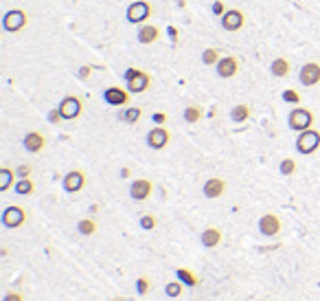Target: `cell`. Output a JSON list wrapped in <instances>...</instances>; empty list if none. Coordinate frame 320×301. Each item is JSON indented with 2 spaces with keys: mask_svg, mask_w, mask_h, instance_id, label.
I'll use <instances>...</instances> for the list:
<instances>
[{
  "mask_svg": "<svg viewBox=\"0 0 320 301\" xmlns=\"http://www.w3.org/2000/svg\"><path fill=\"white\" fill-rule=\"evenodd\" d=\"M136 290H138L140 295H147L151 290V282L147 277H138L136 279Z\"/></svg>",
  "mask_w": 320,
  "mask_h": 301,
  "instance_id": "cell-33",
  "label": "cell"
},
{
  "mask_svg": "<svg viewBox=\"0 0 320 301\" xmlns=\"http://www.w3.org/2000/svg\"><path fill=\"white\" fill-rule=\"evenodd\" d=\"M156 224H158V220H156V216H151V213H147V216L140 218V229H145V231L156 229Z\"/></svg>",
  "mask_w": 320,
  "mask_h": 301,
  "instance_id": "cell-32",
  "label": "cell"
},
{
  "mask_svg": "<svg viewBox=\"0 0 320 301\" xmlns=\"http://www.w3.org/2000/svg\"><path fill=\"white\" fill-rule=\"evenodd\" d=\"M215 68L222 79H230V77H235L237 70H239V60H237L235 55H226V58H222L220 62H217Z\"/></svg>",
  "mask_w": 320,
  "mask_h": 301,
  "instance_id": "cell-11",
  "label": "cell"
},
{
  "mask_svg": "<svg viewBox=\"0 0 320 301\" xmlns=\"http://www.w3.org/2000/svg\"><path fill=\"white\" fill-rule=\"evenodd\" d=\"M136 73H138V68H134V66H130V68H128V70H125V73H123V79H125V81H130V79L134 77Z\"/></svg>",
  "mask_w": 320,
  "mask_h": 301,
  "instance_id": "cell-40",
  "label": "cell"
},
{
  "mask_svg": "<svg viewBox=\"0 0 320 301\" xmlns=\"http://www.w3.org/2000/svg\"><path fill=\"white\" fill-rule=\"evenodd\" d=\"M90 75H92V66H88V64L81 66V68L77 70V77H79V79H88Z\"/></svg>",
  "mask_w": 320,
  "mask_h": 301,
  "instance_id": "cell-37",
  "label": "cell"
},
{
  "mask_svg": "<svg viewBox=\"0 0 320 301\" xmlns=\"http://www.w3.org/2000/svg\"><path fill=\"white\" fill-rule=\"evenodd\" d=\"M140 117H143V110L136 108V106H130V108L121 112V121H125V123H136Z\"/></svg>",
  "mask_w": 320,
  "mask_h": 301,
  "instance_id": "cell-26",
  "label": "cell"
},
{
  "mask_svg": "<svg viewBox=\"0 0 320 301\" xmlns=\"http://www.w3.org/2000/svg\"><path fill=\"white\" fill-rule=\"evenodd\" d=\"M2 301H24V299H22V295H20V293H16V290H11V293L4 295Z\"/></svg>",
  "mask_w": 320,
  "mask_h": 301,
  "instance_id": "cell-39",
  "label": "cell"
},
{
  "mask_svg": "<svg viewBox=\"0 0 320 301\" xmlns=\"http://www.w3.org/2000/svg\"><path fill=\"white\" fill-rule=\"evenodd\" d=\"M176 277L180 279L184 286H189V288H193V286L200 284V279H197V275L193 273V270L189 268H176Z\"/></svg>",
  "mask_w": 320,
  "mask_h": 301,
  "instance_id": "cell-21",
  "label": "cell"
},
{
  "mask_svg": "<svg viewBox=\"0 0 320 301\" xmlns=\"http://www.w3.org/2000/svg\"><path fill=\"white\" fill-rule=\"evenodd\" d=\"M27 222V211L18 205H11L2 211V224L7 229H18Z\"/></svg>",
  "mask_w": 320,
  "mask_h": 301,
  "instance_id": "cell-6",
  "label": "cell"
},
{
  "mask_svg": "<svg viewBox=\"0 0 320 301\" xmlns=\"http://www.w3.org/2000/svg\"><path fill=\"white\" fill-rule=\"evenodd\" d=\"M151 16V4L147 0H136L128 7V22L132 24H140L145 20H149Z\"/></svg>",
  "mask_w": 320,
  "mask_h": 301,
  "instance_id": "cell-5",
  "label": "cell"
},
{
  "mask_svg": "<svg viewBox=\"0 0 320 301\" xmlns=\"http://www.w3.org/2000/svg\"><path fill=\"white\" fill-rule=\"evenodd\" d=\"M77 231L81 233V236H94L96 222L92 220V218H84V220H79V224H77Z\"/></svg>",
  "mask_w": 320,
  "mask_h": 301,
  "instance_id": "cell-28",
  "label": "cell"
},
{
  "mask_svg": "<svg viewBox=\"0 0 320 301\" xmlns=\"http://www.w3.org/2000/svg\"><path fill=\"white\" fill-rule=\"evenodd\" d=\"M121 176H123V178H128V176H130V167H125V170L121 172Z\"/></svg>",
  "mask_w": 320,
  "mask_h": 301,
  "instance_id": "cell-42",
  "label": "cell"
},
{
  "mask_svg": "<svg viewBox=\"0 0 320 301\" xmlns=\"http://www.w3.org/2000/svg\"><path fill=\"white\" fill-rule=\"evenodd\" d=\"M220 49H213L208 47L204 49V53H202V64L204 66H217V62H220Z\"/></svg>",
  "mask_w": 320,
  "mask_h": 301,
  "instance_id": "cell-27",
  "label": "cell"
},
{
  "mask_svg": "<svg viewBox=\"0 0 320 301\" xmlns=\"http://www.w3.org/2000/svg\"><path fill=\"white\" fill-rule=\"evenodd\" d=\"M13 178H16V172H13L11 167H2V170H0V191L11 189Z\"/></svg>",
  "mask_w": 320,
  "mask_h": 301,
  "instance_id": "cell-23",
  "label": "cell"
},
{
  "mask_svg": "<svg viewBox=\"0 0 320 301\" xmlns=\"http://www.w3.org/2000/svg\"><path fill=\"white\" fill-rule=\"evenodd\" d=\"M200 240H202V244H204L206 248H215L217 244L222 242V231L220 229H215V227H208V229L202 231Z\"/></svg>",
  "mask_w": 320,
  "mask_h": 301,
  "instance_id": "cell-18",
  "label": "cell"
},
{
  "mask_svg": "<svg viewBox=\"0 0 320 301\" xmlns=\"http://www.w3.org/2000/svg\"><path fill=\"white\" fill-rule=\"evenodd\" d=\"M158 27H154V24H143L140 27V31H138V42L140 44H154L156 40H158Z\"/></svg>",
  "mask_w": 320,
  "mask_h": 301,
  "instance_id": "cell-19",
  "label": "cell"
},
{
  "mask_svg": "<svg viewBox=\"0 0 320 301\" xmlns=\"http://www.w3.org/2000/svg\"><path fill=\"white\" fill-rule=\"evenodd\" d=\"M287 123H289V127H292L294 132H305V130H309V127L314 125V112L309 108H301V106H296V108L287 115Z\"/></svg>",
  "mask_w": 320,
  "mask_h": 301,
  "instance_id": "cell-1",
  "label": "cell"
},
{
  "mask_svg": "<svg viewBox=\"0 0 320 301\" xmlns=\"http://www.w3.org/2000/svg\"><path fill=\"white\" fill-rule=\"evenodd\" d=\"M298 79H301V84L307 86V88H309V86H316L320 81V64L318 62L303 64L301 73H298Z\"/></svg>",
  "mask_w": 320,
  "mask_h": 301,
  "instance_id": "cell-12",
  "label": "cell"
},
{
  "mask_svg": "<svg viewBox=\"0 0 320 301\" xmlns=\"http://www.w3.org/2000/svg\"><path fill=\"white\" fill-rule=\"evenodd\" d=\"M211 11L213 13H215V16H224V13L228 11V9H226V4L224 2H222V0H215V2H213V7H211Z\"/></svg>",
  "mask_w": 320,
  "mask_h": 301,
  "instance_id": "cell-34",
  "label": "cell"
},
{
  "mask_svg": "<svg viewBox=\"0 0 320 301\" xmlns=\"http://www.w3.org/2000/svg\"><path fill=\"white\" fill-rule=\"evenodd\" d=\"M81 99L77 95H66L62 101H59V112H62L64 121H73L77 119V117L81 115Z\"/></svg>",
  "mask_w": 320,
  "mask_h": 301,
  "instance_id": "cell-4",
  "label": "cell"
},
{
  "mask_svg": "<svg viewBox=\"0 0 320 301\" xmlns=\"http://www.w3.org/2000/svg\"><path fill=\"white\" fill-rule=\"evenodd\" d=\"M62 185H64V189L68 193H77V191L84 189V185H86V174L84 172H79V170L68 172V174L64 176Z\"/></svg>",
  "mask_w": 320,
  "mask_h": 301,
  "instance_id": "cell-13",
  "label": "cell"
},
{
  "mask_svg": "<svg viewBox=\"0 0 320 301\" xmlns=\"http://www.w3.org/2000/svg\"><path fill=\"white\" fill-rule=\"evenodd\" d=\"M22 145L27 152H31V154H38V152L44 150V145H46V139H44L42 132H27L22 139Z\"/></svg>",
  "mask_w": 320,
  "mask_h": 301,
  "instance_id": "cell-15",
  "label": "cell"
},
{
  "mask_svg": "<svg viewBox=\"0 0 320 301\" xmlns=\"http://www.w3.org/2000/svg\"><path fill=\"white\" fill-rule=\"evenodd\" d=\"M320 147V132L314 130V127H309V130L305 132H298V139H296V150L301 152V154L309 156L314 154Z\"/></svg>",
  "mask_w": 320,
  "mask_h": 301,
  "instance_id": "cell-2",
  "label": "cell"
},
{
  "mask_svg": "<svg viewBox=\"0 0 320 301\" xmlns=\"http://www.w3.org/2000/svg\"><path fill=\"white\" fill-rule=\"evenodd\" d=\"M167 31H169V38L174 40V42H178V29H176V27H169Z\"/></svg>",
  "mask_w": 320,
  "mask_h": 301,
  "instance_id": "cell-41",
  "label": "cell"
},
{
  "mask_svg": "<svg viewBox=\"0 0 320 301\" xmlns=\"http://www.w3.org/2000/svg\"><path fill=\"white\" fill-rule=\"evenodd\" d=\"M165 293H167V297H180L182 295V282L178 279V282H169L165 286Z\"/></svg>",
  "mask_w": 320,
  "mask_h": 301,
  "instance_id": "cell-30",
  "label": "cell"
},
{
  "mask_svg": "<svg viewBox=\"0 0 320 301\" xmlns=\"http://www.w3.org/2000/svg\"><path fill=\"white\" fill-rule=\"evenodd\" d=\"M278 170H281L283 176H292L294 172H296V161L294 159H283L281 165H278Z\"/></svg>",
  "mask_w": 320,
  "mask_h": 301,
  "instance_id": "cell-29",
  "label": "cell"
},
{
  "mask_svg": "<svg viewBox=\"0 0 320 301\" xmlns=\"http://www.w3.org/2000/svg\"><path fill=\"white\" fill-rule=\"evenodd\" d=\"M202 117H204L202 106H186V108H184V121H186V123H197Z\"/></svg>",
  "mask_w": 320,
  "mask_h": 301,
  "instance_id": "cell-24",
  "label": "cell"
},
{
  "mask_svg": "<svg viewBox=\"0 0 320 301\" xmlns=\"http://www.w3.org/2000/svg\"><path fill=\"white\" fill-rule=\"evenodd\" d=\"M283 101H287V104H292V106H298L301 104V95L296 93L294 88H287V90H283Z\"/></svg>",
  "mask_w": 320,
  "mask_h": 301,
  "instance_id": "cell-31",
  "label": "cell"
},
{
  "mask_svg": "<svg viewBox=\"0 0 320 301\" xmlns=\"http://www.w3.org/2000/svg\"><path fill=\"white\" fill-rule=\"evenodd\" d=\"M243 24H246V13L241 9H228L222 16V29L226 31H239Z\"/></svg>",
  "mask_w": 320,
  "mask_h": 301,
  "instance_id": "cell-8",
  "label": "cell"
},
{
  "mask_svg": "<svg viewBox=\"0 0 320 301\" xmlns=\"http://www.w3.org/2000/svg\"><path fill=\"white\" fill-rule=\"evenodd\" d=\"M151 121H154L156 125H162L167 121V115L165 112H154V115H151Z\"/></svg>",
  "mask_w": 320,
  "mask_h": 301,
  "instance_id": "cell-38",
  "label": "cell"
},
{
  "mask_svg": "<svg viewBox=\"0 0 320 301\" xmlns=\"http://www.w3.org/2000/svg\"><path fill=\"white\" fill-rule=\"evenodd\" d=\"M27 22H29V18H27V13H24L22 9H11V11H7L4 13V18H2V27H4V31L7 33L22 31V29L27 27Z\"/></svg>",
  "mask_w": 320,
  "mask_h": 301,
  "instance_id": "cell-3",
  "label": "cell"
},
{
  "mask_svg": "<svg viewBox=\"0 0 320 301\" xmlns=\"http://www.w3.org/2000/svg\"><path fill=\"white\" fill-rule=\"evenodd\" d=\"M35 191V185L31 178H18L16 182V193L18 196H31V193Z\"/></svg>",
  "mask_w": 320,
  "mask_h": 301,
  "instance_id": "cell-25",
  "label": "cell"
},
{
  "mask_svg": "<svg viewBox=\"0 0 320 301\" xmlns=\"http://www.w3.org/2000/svg\"><path fill=\"white\" fill-rule=\"evenodd\" d=\"M169 141H171L169 130L162 125H156L154 130L147 132V145H149L151 150H165V147L169 145Z\"/></svg>",
  "mask_w": 320,
  "mask_h": 301,
  "instance_id": "cell-7",
  "label": "cell"
},
{
  "mask_svg": "<svg viewBox=\"0 0 320 301\" xmlns=\"http://www.w3.org/2000/svg\"><path fill=\"white\" fill-rule=\"evenodd\" d=\"M103 99H105V104H110V106H128L130 90H123V88H119V86H110V88H105Z\"/></svg>",
  "mask_w": 320,
  "mask_h": 301,
  "instance_id": "cell-14",
  "label": "cell"
},
{
  "mask_svg": "<svg viewBox=\"0 0 320 301\" xmlns=\"http://www.w3.org/2000/svg\"><path fill=\"white\" fill-rule=\"evenodd\" d=\"M149 84H151V77L145 73V70L138 68V73L128 81V90L130 93H134V95H140V93H145V90L149 88Z\"/></svg>",
  "mask_w": 320,
  "mask_h": 301,
  "instance_id": "cell-16",
  "label": "cell"
},
{
  "mask_svg": "<svg viewBox=\"0 0 320 301\" xmlns=\"http://www.w3.org/2000/svg\"><path fill=\"white\" fill-rule=\"evenodd\" d=\"M31 172H33V167L29 165V163H24V165L18 167L16 174H18V178H29V176H31Z\"/></svg>",
  "mask_w": 320,
  "mask_h": 301,
  "instance_id": "cell-35",
  "label": "cell"
},
{
  "mask_svg": "<svg viewBox=\"0 0 320 301\" xmlns=\"http://www.w3.org/2000/svg\"><path fill=\"white\" fill-rule=\"evenodd\" d=\"M226 191V182L222 178H208L204 182V196L206 198H220Z\"/></svg>",
  "mask_w": 320,
  "mask_h": 301,
  "instance_id": "cell-17",
  "label": "cell"
},
{
  "mask_svg": "<svg viewBox=\"0 0 320 301\" xmlns=\"http://www.w3.org/2000/svg\"><path fill=\"white\" fill-rule=\"evenodd\" d=\"M151 189H154V185H151L149 178H136L130 185V196H132V200L143 202L151 196Z\"/></svg>",
  "mask_w": 320,
  "mask_h": 301,
  "instance_id": "cell-9",
  "label": "cell"
},
{
  "mask_svg": "<svg viewBox=\"0 0 320 301\" xmlns=\"http://www.w3.org/2000/svg\"><path fill=\"white\" fill-rule=\"evenodd\" d=\"M270 70H272L274 77H287L289 75V62L285 58H276V60H272Z\"/></svg>",
  "mask_w": 320,
  "mask_h": 301,
  "instance_id": "cell-20",
  "label": "cell"
},
{
  "mask_svg": "<svg viewBox=\"0 0 320 301\" xmlns=\"http://www.w3.org/2000/svg\"><path fill=\"white\" fill-rule=\"evenodd\" d=\"M48 121H50V123H53V125L62 123V121H64V117H62V112H59V108H57V110H50V112H48Z\"/></svg>",
  "mask_w": 320,
  "mask_h": 301,
  "instance_id": "cell-36",
  "label": "cell"
},
{
  "mask_svg": "<svg viewBox=\"0 0 320 301\" xmlns=\"http://www.w3.org/2000/svg\"><path fill=\"white\" fill-rule=\"evenodd\" d=\"M112 301H123V299H121V297H116V299H112Z\"/></svg>",
  "mask_w": 320,
  "mask_h": 301,
  "instance_id": "cell-43",
  "label": "cell"
},
{
  "mask_svg": "<svg viewBox=\"0 0 320 301\" xmlns=\"http://www.w3.org/2000/svg\"><path fill=\"white\" fill-rule=\"evenodd\" d=\"M230 119L235 121V123H243V121H248V119H250V106L237 104L235 108L230 110Z\"/></svg>",
  "mask_w": 320,
  "mask_h": 301,
  "instance_id": "cell-22",
  "label": "cell"
},
{
  "mask_svg": "<svg viewBox=\"0 0 320 301\" xmlns=\"http://www.w3.org/2000/svg\"><path fill=\"white\" fill-rule=\"evenodd\" d=\"M259 231H261L266 238L278 236V233H281V218L274 216V213L261 216V220H259Z\"/></svg>",
  "mask_w": 320,
  "mask_h": 301,
  "instance_id": "cell-10",
  "label": "cell"
}]
</instances>
